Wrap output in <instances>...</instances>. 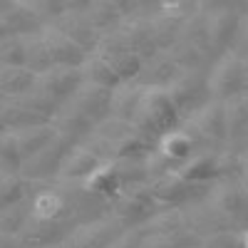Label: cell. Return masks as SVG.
<instances>
[{"label":"cell","instance_id":"obj_10","mask_svg":"<svg viewBox=\"0 0 248 248\" xmlns=\"http://www.w3.org/2000/svg\"><path fill=\"white\" fill-rule=\"evenodd\" d=\"M85 5L87 3H67V13L60 15L52 23V28H57L65 37H70L79 50H85L87 55H92L97 50V45H99L102 35L92 28V23L87 20Z\"/></svg>","mask_w":248,"mask_h":248},{"label":"cell","instance_id":"obj_42","mask_svg":"<svg viewBox=\"0 0 248 248\" xmlns=\"http://www.w3.org/2000/svg\"><path fill=\"white\" fill-rule=\"evenodd\" d=\"M3 132H8V129H5V124H3V122H0V134H3Z\"/></svg>","mask_w":248,"mask_h":248},{"label":"cell","instance_id":"obj_38","mask_svg":"<svg viewBox=\"0 0 248 248\" xmlns=\"http://www.w3.org/2000/svg\"><path fill=\"white\" fill-rule=\"evenodd\" d=\"M201 248H246L241 233L236 231H221V233H211V236H203Z\"/></svg>","mask_w":248,"mask_h":248},{"label":"cell","instance_id":"obj_28","mask_svg":"<svg viewBox=\"0 0 248 248\" xmlns=\"http://www.w3.org/2000/svg\"><path fill=\"white\" fill-rule=\"evenodd\" d=\"M25 40V67L35 75H43L47 70L55 67V60L50 55V47L45 43L43 32H30V35H23Z\"/></svg>","mask_w":248,"mask_h":248},{"label":"cell","instance_id":"obj_39","mask_svg":"<svg viewBox=\"0 0 248 248\" xmlns=\"http://www.w3.org/2000/svg\"><path fill=\"white\" fill-rule=\"evenodd\" d=\"M107 248H144V231H141V229L122 231Z\"/></svg>","mask_w":248,"mask_h":248},{"label":"cell","instance_id":"obj_35","mask_svg":"<svg viewBox=\"0 0 248 248\" xmlns=\"http://www.w3.org/2000/svg\"><path fill=\"white\" fill-rule=\"evenodd\" d=\"M20 169H23V154H20L17 139L13 132H3L0 134V171L20 174Z\"/></svg>","mask_w":248,"mask_h":248},{"label":"cell","instance_id":"obj_18","mask_svg":"<svg viewBox=\"0 0 248 248\" xmlns=\"http://www.w3.org/2000/svg\"><path fill=\"white\" fill-rule=\"evenodd\" d=\"M114 32L119 37V43L127 47L132 55H137L141 62H147L154 55H159L156 47H154V43H152L147 20H129V23H124V20H122V25Z\"/></svg>","mask_w":248,"mask_h":248},{"label":"cell","instance_id":"obj_25","mask_svg":"<svg viewBox=\"0 0 248 248\" xmlns=\"http://www.w3.org/2000/svg\"><path fill=\"white\" fill-rule=\"evenodd\" d=\"M226 114V144H238L248 134V92L223 102Z\"/></svg>","mask_w":248,"mask_h":248},{"label":"cell","instance_id":"obj_8","mask_svg":"<svg viewBox=\"0 0 248 248\" xmlns=\"http://www.w3.org/2000/svg\"><path fill=\"white\" fill-rule=\"evenodd\" d=\"M72 147H77V144H72L70 139H65L62 134H55V139L47 144V147H43L28 161H23L20 176H23L25 181H43V179L57 176L62 161H65V156L70 154Z\"/></svg>","mask_w":248,"mask_h":248},{"label":"cell","instance_id":"obj_7","mask_svg":"<svg viewBox=\"0 0 248 248\" xmlns=\"http://www.w3.org/2000/svg\"><path fill=\"white\" fill-rule=\"evenodd\" d=\"M211 211L218 216V221L226 226V229H233V226L246 221V206H243V189H241V181L233 176H221L211 191L209 199Z\"/></svg>","mask_w":248,"mask_h":248},{"label":"cell","instance_id":"obj_23","mask_svg":"<svg viewBox=\"0 0 248 248\" xmlns=\"http://www.w3.org/2000/svg\"><path fill=\"white\" fill-rule=\"evenodd\" d=\"M122 8L124 3H114V0H90L85 5V15L99 35H107L122 25V17H124Z\"/></svg>","mask_w":248,"mask_h":248},{"label":"cell","instance_id":"obj_3","mask_svg":"<svg viewBox=\"0 0 248 248\" xmlns=\"http://www.w3.org/2000/svg\"><path fill=\"white\" fill-rule=\"evenodd\" d=\"M206 79H209L211 99L216 102H226L231 97L248 92V67H246L243 55L233 50L218 55L211 70H206Z\"/></svg>","mask_w":248,"mask_h":248},{"label":"cell","instance_id":"obj_22","mask_svg":"<svg viewBox=\"0 0 248 248\" xmlns=\"http://www.w3.org/2000/svg\"><path fill=\"white\" fill-rule=\"evenodd\" d=\"M52 127H55V132L57 134H62L65 139H70L72 144H82V141H87L92 134H94V124L82 114V112H77L75 107H70V105H65V107H60V112L52 117Z\"/></svg>","mask_w":248,"mask_h":248},{"label":"cell","instance_id":"obj_17","mask_svg":"<svg viewBox=\"0 0 248 248\" xmlns=\"http://www.w3.org/2000/svg\"><path fill=\"white\" fill-rule=\"evenodd\" d=\"M67 238L65 223L57 221H45L30 214L28 223L23 226V231L17 233V241L23 248H50V246H62V241Z\"/></svg>","mask_w":248,"mask_h":248},{"label":"cell","instance_id":"obj_45","mask_svg":"<svg viewBox=\"0 0 248 248\" xmlns=\"http://www.w3.org/2000/svg\"><path fill=\"white\" fill-rule=\"evenodd\" d=\"M50 248H62V246H50Z\"/></svg>","mask_w":248,"mask_h":248},{"label":"cell","instance_id":"obj_21","mask_svg":"<svg viewBox=\"0 0 248 248\" xmlns=\"http://www.w3.org/2000/svg\"><path fill=\"white\" fill-rule=\"evenodd\" d=\"M102 161L94 152H90L85 144H77V147L70 149V154L65 156V161H62V167H60V179H67V181H82L85 184L99 167H102Z\"/></svg>","mask_w":248,"mask_h":248},{"label":"cell","instance_id":"obj_9","mask_svg":"<svg viewBox=\"0 0 248 248\" xmlns=\"http://www.w3.org/2000/svg\"><path fill=\"white\" fill-rule=\"evenodd\" d=\"M94 55H99L112 67V72L122 79V85H132V82H137L139 75H141V65H144V62L137 55H132L127 47L119 43L117 32L102 35Z\"/></svg>","mask_w":248,"mask_h":248},{"label":"cell","instance_id":"obj_5","mask_svg":"<svg viewBox=\"0 0 248 248\" xmlns=\"http://www.w3.org/2000/svg\"><path fill=\"white\" fill-rule=\"evenodd\" d=\"M167 94L171 99L174 109L179 112V117L191 119L201 107H206L211 102L206 70H186V72H181L167 87Z\"/></svg>","mask_w":248,"mask_h":248},{"label":"cell","instance_id":"obj_26","mask_svg":"<svg viewBox=\"0 0 248 248\" xmlns=\"http://www.w3.org/2000/svg\"><path fill=\"white\" fill-rule=\"evenodd\" d=\"M30 211L37 218L65 223V216L70 214V203H67V196H62L60 191L45 189L30 199Z\"/></svg>","mask_w":248,"mask_h":248},{"label":"cell","instance_id":"obj_41","mask_svg":"<svg viewBox=\"0 0 248 248\" xmlns=\"http://www.w3.org/2000/svg\"><path fill=\"white\" fill-rule=\"evenodd\" d=\"M238 45L243 50H248V25H241V35H238Z\"/></svg>","mask_w":248,"mask_h":248},{"label":"cell","instance_id":"obj_13","mask_svg":"<svg viewBox=\"0 0 248 248\" xmlns=\"http://www.w3.org/2000/svg\"><path fill=\"white\" fill-rule=\"evenodd\" d=\"M124 229L109 216V218H94L77 226L62 241V248H107Z\"/></svg>","mask_w":248,"mask_h":248},{"label":"cell","instance_id":"obj_32","mask_svg":"<svg viewBox=\"0 0 248 248\" xmlns=\"http://www.w3.org/2000/svg\"><path fill=\"white\" fill-rule=\"evenodd\" d=\"M147 28H149V35H152V43H154L156 52H169L171 45L176 43V37H179L181 23L169 17V15L159 13L156 17L147 20Z\"/></svg>","mask_w":248,"mask_h":248},{"label":"cell","instance_id":"obj_6","mask_svg":"<svg viewBox=\"0 0 248 248\" xmlns=\"http://www.w3.org/2000/svg\"><path fill=\"white\" fill-rule=\"evenodd\" d=\"M201 10L206 17V32H209L211 52L216 55L231 52V45L238 43V35H241V13L226 3L201 5Z\"/></svg>","mask_w":248,"mask_h":248},{"label":"cell","instance_id":"obj_43","mask_svg":"<svg viewBox=\"0 0 248 248\" xmlns=\"http://www.w3.org/2000/svg\"><path fill=\"white\" fill-rule=\"evenodd\" d=\"M243 176H246V179H248V164H246V169H243Z\"/></svg>","mask_w":248,"mask_h":248},{"label":"cell","instance_id":"obj_40","mask_svg":"<svg viewBox=\"0 0 248 248\" xmlns=\"http://www.w3.org/2000/svg\"><path fill=\"white\" fill-rule=\"evenodd\" d=\"M0 248H23L17 241V236H10V233H0Z\"/></svg>","mask_w":248,"mask_h":248},{"label":"cell","instance_id":"obj_33","mask_svg":"<svg viewBox=\"0 0 248 248\" xmlns=\"http://www.w3.org/2000/svg\"><path fill=\"white\" fill-rule=\"evenodd\" d=\"M15 139H17V147H20V154H23V161H28L30 156H35L43 147L55 139V127L52 124H43V127H30V129H23V132H13Z\"/></svg>","mask_w":248,"mask_h":248},{"label":"cell","instance_id":"obj_29","mask_svg":"<svg viewBox=\"0 0 248 248\" xmlns=\"http://www.w3.org/2000/svg\"><path fill=\"white\" fill-rule=\"evenodd\" d=\"M144 87L132 82V85H122L119 90L112 92V117L122 119V122H134L137 109H139V102H141Z\"/></svg>","mask_w":248,"mask_h":248},{"label":"cell","instance_id":"obj_27","mask_svg":"<svg viewBox=\"0 0 248 248\" xmlns=\"http://www.w3.org/2000/svg\"><path fill=\"white\" fill-rule=\"evenodd\" d=\"M37 75L28 67H0V97L17 99L35 90Z\"/></svg>","mask_w":248,"mask_h":248},{"label":"cell","instance_id":"obj_37","mask_svg":"<svg viewBox=\"0 0 248 248\" xmlns=\"http://www.w3.org/2000/svg\"><path fill=\"white\" fill-rule=\"evenodd\" d=\"M0 67H25V40H0Z\"/></svg>","mask_w":248,"mask_h":248},{"label":"cell","instance_id":"obj_12","mask_svg":"<svg viewBox=\"0 0 248 248\" xmlns=\"http://www.w3.org/2000/svg\"><path fill=\"white\" fill-rule=\"evenodd\" d=\"M82 85H85V77L77 67H52L43 75H37L35 79V90L50 97L60 107H65Z\"/></svg>","mask_w":248,"mask_h":248},{"label":"cell","instance_id":"obj_16","mask_svg":"<svg viewBox=\"0 0 248 248\" xmlns=\"http://www.w3.org/2000/svg\"><path fill=\"white\" fill-rule=\"evenodd\" d=\"M67 105L75 107L77 112H82L94 127H99V124H105L112 117V92L85 82V85L75 92V97L67 102Z\"/></svg>","mask_w":248,"mask_h":248},{"label":"cell","instance_id":"obj_4","mask_svg":"<svg viewBox=\"0 0 248 248\" xmlns=\"http://www.w3.org/2000/svg\"><path fill=\"white\" fill-rule=\"evenodd\" d=\"M159 203L149 194V186H127L112 199V218L122 226L124 231L129 229H144L156 214Z\"/></svg>","mask_w":248,"mask_h":248},{"label":"cell","instance_id":"obj_36","mask_svg":"<svg viewBox=\"0 0 248 248\" xmlns=\"http://www.w3.org/2000/svg\"><path fill=\"white\" fill-rule=\"evenodd\" d=\"M30 214H32V211H30V199L10 206V209H5L3 214H0V233L17 236L20 231H23V226L28 223Z\"/></svg>","mask_w":248,"mask_h":248},{"label":"cell","instance_id":"obj_44","mask_svg":"<svg viewBox=\"0 0 248 248\" xmlns=\"http://www.w3.org/2000/svg\"><path fill=\"white\" fill-rule=\"evenodd\" d=\"M243 60H246V67H248V55H246V57H243Z\"/></svg>","mask_w":248,"mask_h":248},{"label":"cell","instance_id":"obj_20","mask_svg":"<svg viewBox=\"0 0 248 248\" xmlns=\"http://www.w3.org/2000/svg\"><path fill=\"white\" fill-rule=\"evenodd\" d=\"M179 75L181 70L176 67V62L167 52H159L141 65V75L137 79V85L147 87V90H167Z\"/></svg>","mask_w":248,"mask_h":248},{"label":"cell","instance_id":"obj_34","mask_svg":"<svg viewBox=\"0 0 248 248\" xmlns=\"http://www.w3.org/2000/svg\"><path fill=\"white\" fill-rule=\"evenodd\" d=\"M28 199L25 191V179L20 174H8V171H0V214L10 206L20 203Z\"/></svg>","mask_w":248,"mask_h":248},{"label":"cell","instance_id":"obj_11","mask_svg":"<svg viewBox=\"0 0 248 248\" xmlns=\"http://www.w3.org/2000/svg\"><path fill=\"white\" fill-rule=\"evenodd\" d=\"M149 194L154 196V201L164 209H181L184 203H191L194 194L201 186L184 181L176 171H159L149 179Z\"/></svg>","mask_w":248,"mask_h":248},{"label":"cell","instance_id":"obj_30","mask_svg":"<svg viewBox=\"0 0 248 248\" xmlns=\"http://www.w3.org/2000/svg\"><path fill=\"white\" fill-rule=\"evenodd\" d=\"M79 70H82V77H85L87 85H94V87H102V90H109V92H114V90L122 87V79L112 72V67L107 65V62L102 60L99 55H94V52L87 55L85 65H82Z\"/></svg>","mask_w":248,"mask_h":248},{"label":"cell","instance_id":"obj_31","mask_svg":"<svg viewBox=\"0 0 248 248\" xmlns=\"http://www.w3.org/2000/svg\"><path fill=\"white\" fill-rule=\"evenodd\" d=\"M87 194H94V196H107V199H114L124 186L119 181V174L114 169V164L107 161V164H102V167L85 181V186H82Z\"/></svg>","mask_w":248,"mask_h":248},{"label":"cell","instance_id":"obj_19","mask_svg":"<svg viewBox=\"0 0 248 248\" xmlns=\"http://www.w3.org/2000/svg\"><path fill=\"white\" fill-rule=\"evenodd\" d=\"M43 37H45V43L50 47V55L55 60V67H82L85 65V60H87V52L85 50H79L70 37H65L57 28L52 25H45L43 30Z\"/></svg>","mask_w":248,"mask_h":248},{"label":"cell","instance_id":"obj_2","mask_svg":"<svg viewBox=\"0 0 248 248\" xmlns=\"http://www.w3.org/2000/svg\"><path fill=\"white\" fill-rule=\"evenodd\" d=\"M181 72L186 70H201L206 65V60L211 55V43H209V32H206V17L203 10L199 8L189 20L181 23L179 37L167 52Z\"/></svg>","mask_w":248,"mask_h":248},{"label":"cell","instance_id":"obj_24","mask_svg":"<svg viewBox=\"0 0 248 248\" xmlns=\"http://www.w3.org/2000/svg\"><path fill=\"white\" fill-rule=\"evenodd\" d=\"M0 122L5 124L8 132H23V129H30V127L50 124L40 114L30 112L20 99H5V97H0Z\"/></svg>","mask_w":248,"mask_h":248},{"label":"cell","instance_id":"obj_14","mask_svg":"<svg viewBox=\"0 0 248 248\" xmlns=\"http://www.w3.org/2000/svg\"><path fill=\"white\" fill-rule=\"evenodd\" d=\"M191 129L196 132V137L203 141L206 149H214L226 144V114H223V102L211 99L206 107H201L191 119Z\"/></svg>","mask_w":248,"mask_h":248},{"label":"cell","instance_id":"obj_15","mask_svg":"<svg viewBox=\"0 0 248 248\" xmlns=\"http://www.w3.org/2000/svg\"><path fill=\"white\" fill-rule=\"evenodd\" d=\"M184 181L203 186L209 181H218L226 171V164H223V154H218L216 149H203L199 154H194L191 159H186L184 164L174 169Z\"/></svg>","mask_w":248,"mask_h":248},{"label":"cell","instance_id":"obj_1","mask_svg":"<svg viewBox=\"0 0 248 248\" xmlns=\"http://www.w3.org/2000/svg\"><path fill=\"white\" fill-rule=\"evenodd\" d=\"M132 124L139 129V134H144L156 147V141L161 137H167L169 132H174L181 124V117L174 109L167 90H147L144 87L139 109H137V117Z\"/></svg>","mask_w":248,"mask_h":248}]
</instances>
